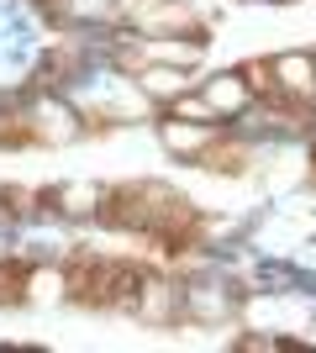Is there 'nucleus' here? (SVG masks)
<instances>
[{"mask_svg":"<svg viewBox=\"0 0 316 353\" xmlns=\"http://www.w3.org/2000/svg\"><path fill=\"white\" fill-rule=\"evenodd\" d=\"M63 285L79 306H95V311H116V306H132L137 290H143V274L132 264H116V259H74L63 269Z\"/></svg>","mask_w":316,"mask_h":353,"instance_id":"f257e3e1","label":"nucleus"},{"mask_svg":"<svg viewBox=\"0 0 316 353\" xmlns=\"http://www.w3.org/2000/svg\"><path fill=\"white\" fill-rule=\"evenodd\" d=\"M274 69H280V90H285V101H295V105L316 101V59L290 53V59H274Z\"/></svg>","mask_w":316,"mask_h":353,"instance_id":"f03ea898","label":"nucleus"},{"mask_svg":"<svg viewBox=\"0 0 316 353\" xmlns=\"http://www.w3.org/2000/svg\"><path fill=\"white\" fill-rule=\"evenodd\" d=\"M211 137H216V127H211V121H185V117L164 121V148H174L180 159H200Z\"/></svg>","mask_w":316,"mask_h":353,"instance_id":"7ed1b4c3","label":"nucleus"},{"mask_svg":"<svg viewBox=\"0 0 316 353\" xmlns=\"http://www.w3.org/2000/svg\"><path fill=\"white\" fill-rule=\"evenodd\" d=\"M196 163H200V169H211V174H242V169L253 163V153H248V148H242L238 137H222V132H216Z\"/></svg>","mask_w":316,"mask_h":353,"instance_id":"20e7f679","label":"nucleus"},{"mask_svg":"<svg viewBox=\"0 0 316 353\" xmlns=\"http://www.w3.org/2000/svg\"><path fill=\"white\" fill-rule=\"evenodd\" d=\"M132 311L143 322H174V316H180V290H169V285H158V280H143Z\"/></svg>","mask_w":316,"mask_h":353,"instance_id":"39448f33","label":"nucleus"},{"mask_svg":"<svg viewBox=\"0 0 316 353\" xmlns=\"http://www.w3.org/2000/svg\"><path fill=\"white\" fill-rule=\"evenodd\" d=\"M137 85L148 90V95H158V101H174V95H185V79L180 63H148V69H137Z\"/></svg>","mask_w":316,"mask_h":353,"instance_id":"423d86ee","label":"nucleus"},{"mask_svg":"<svg viewBox=\"0 0 316 353\" xmlns=\"http://www.w3.org/2000/svg\"><path fill=\"white\" fill-rule=\"evenodd\" d=\"M238 74H242V85L253 90V95H264V101H274V105L285 101V90H280V69H274V59H248Z\"/></svg>","mask_w":316,"mask_h":353,"instance_id":"0eeeda50","label":"nucleus"},{"mask_svg":"<svg viewBox=\"0 0 316 353\" xmlns=\"http://www.w3.org/2000/svg\"><path fill=\"white\" fill-rule=\"evenodd\" d=\"M48 201L59 211H69V216H90V211H101L105 190H95V185H63V190H53Z\"/></svg>","mask_w":316,"mask_h":353,"instance_id":"6e6552de","label":"nucleus"},{"mask_svg":"<svg viewBox=\"0 0 316 353\" xmlns=\"http://www.w3.org/2000/svg\"><path fill=\"white\" fill-rule=\"evenodd\" d=\"M137 27H143V32H174V27H190V32H196V11H190L185 0H164V6H158L153 16H143Z\"/></svg>","mask_w":316,"mask_h":353,"instance_id":"1a4fd4ad","label":"nucleus"},{"mask_svg":"<svg viewBox=\"0 0 316 353\" xmlns=\"http://www.w3.org/2000/svg\"><path fill=\"white\" fill-rule=\"evenodd\" d=\"M32 290V269L27 264H11V259H0V306H21Z\"/></svg>","mask_w":316,"mask_h":353,"instance_id":"9d476101","label":"nucleus"},{"mask_svg":"<svg viewBox=\"0 0 316 353\" xmlns=\"http://www.w3.org/2000/svg\"><path fill=\"white\" fill-rule=\"evenodd\" d=\"M200 53H206L200 43H153V48H148V59H158V63H180V69L200 63Z\"/></svg>","mask_w":316,"mask_h":353,"instance_id":"9b49d317","label":"nucleus"},{"mask_svg":"<svg viewBox=\"0 0 316 353\" xmlns=\"http://www.w3.org/2000/svg\"><path fill=\"white\" fill-rule=\"evenodd\" d=\"M248 95H253V90L242 85V74H238V79H216L206 101H211V105H222V111H238V105L248 101Z\"/></svg>","mask_w":316,"mask_h":353,"instance_id":"f8f14e48","label":"nucleus"},{"mask_svg":"<svg viewBox=\"0 0 316 353\" xmlns=\"http://www.w3.org/2000/svg\"><path fill=\"white\" fill-rule=\"evenodd\" d=\"M6 143H16V148H21V143H37V127H32L27 117H16V111H11V117H0V148H6Z\"/></svg>","mask_w":316,"mask_h":353,"instance_id":"ddd939ff","label":"nucleus"},{"mask_svg":"<svg viewBox=\"0 0 316 353\" xmlns=\"http://www.w3.org/2000/svg\"><path fill=\"white\" fill-rule=\"evenodd\" d=\"M158 6H164V0H116V21H143V16H153L158 11Z\"/></svg>","mask_w":316,"mask_h":353,"instance_id":"4468645a","label":"nucleus"},{"mask_svg":"<svg viewBox=\"0 0 316 353\" xmlns=\"http://www.w3.org/2000/svg\"><path fill=\"white\" fill-rule=\"evenodd\" d=\"M211 111H216L211 101H190V95H174V117H185V121H211Z\"/></svg>","mask_w":316,"mask_h":353,"instance_id":"2eb2a0df","label":"nucleus"},{"mask_svg":"<svg viewBox=\"0 0 316 353\" xmlns=\"http://www.w3.org/2000/svg\"><path fill=\"white\" fill-rule=\"evenodd\" d=\"M69 285H63V274H32V290L27 301H48V295H63Z\"/></svg>","mask_w":316,"mask_h":353,"instance_id":"dca6fc26","label":"nucleus"},{"mask_svg":"<svg viewBox=\"0 0 316 353\" xmlns=\"http://www.w3.org/2000/svg\"><path fill=\"white\" fill-rule=\"evenodd\" d=\"M253 6H258V0H253Z\"/></svg>","mask_w":316,"mask_h":353,"instance_id":"f3484780","label":"nucleus"}]
</instances>
